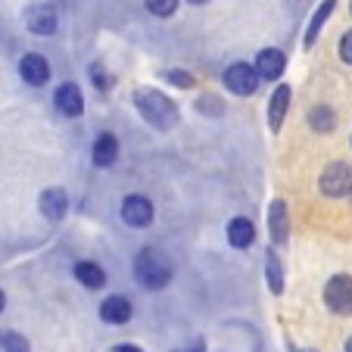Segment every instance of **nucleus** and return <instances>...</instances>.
Listing matches in <instances>:
<instances>
[{
	"label": "nucleus",
	"mask_w": 352,
	"mask_h": 352,
	"mask_svg": "<svg viewBox=\"0 0 352 352\" xmlns=\"http://www.w3.org/2000/svg\"><path fill=\"white\" fill-rule=\"evenodd\" d=\"M172 274H175V265L162 250L144 246V250L134 256V278H138V284L146 287V290H162V287H168Z\"/></svg>",
	"instance_id": "nucleus-1"
},
{
	"label": "nucleus",
	"mask_w": 352,
	"mask_h": 352,
	"mask_svg": "<svg viewBox=\"0 0 352 352\" xmlns=\"http://www.w3.org/2000/svg\"><path fill=\"white\" fill-rule=\"evenodd\" d=\"M134 107L144 116V122H150L160 131H168L178 122V107L162 91H156V87H138L134 91Z\"/></svg>",
	"instance_id": "nucleus-2"
},
{
	"label": "nucleus",
	"mask_w": 352,
	"mask_h": 352,
	"mask_svg": "<svg viewBox=\"0 0 352 352\" xmlns=\"http://www.w3.org/2000/svg\"><path fill=\"white\" fill-rule=\"evenodd\" d=\"M318 187L324 197H333V199L352 193V166L349 162H331V166L321 172Z\"/></svg>",
	"instance_id": "nucleus-3"
},
{
	"label": "nucleus",
	"mask_w": 352,
	"mask_h": 352,
	"mask_svg": "<svg viewBox=\"0 0 352 352\" xmlns=\"http://www.w3.org/2000/svg\"><path fill=\"white\" fill-rule=\"evenodd\" d=\"M324 302L333 315H352V274H333L327 280Z\"/></svg>",
	"instance_id": "nucleus-4"
},
{
	"label": "nucleus",
	"mask_w": 352,
	"mask_h": 352,
	"mask_svg": "<svg viewBox=\"0 0 352 352\" xmlns=\"http://www.w3.org/2000/svg\"><path fill=\"white\" fill-rule=\"evenodd\" d=\"M225 87L237 97H250V94L259 91V75L250 63H234L225 69Z\"/></svg>",
	"instance_id": "nucleus-5"
},
{
	"label": "nucleus",
	"mask_w": 352,
	"mask_h": 352,
	"mask_svg": "<svg viewBox=\"0 0 352 352\" xmlns=\"http://www.w3.org/2000/svg\"><path fill=\"white\" fill-rule=\"evenodd\" d=\"M122 221L131 228H150L153 225V203L146 197H140V193L125 197V203H122Z\"/></svg>",
	"instance_id": "nucleus-6"
},
{
	"label": "nucleus",
	"mask_w": 352,
	"mask_h": 352,
	"mask_svg": "<svg viewBox=\"0 0 352 352\" xmlns=\"http://www.w3.org/2000/svg\"><path fill=\"white\" fill-rule=\"evenodd\" d=\"M268 234H272V246H284L287 237H290V219H287L284 199L268 203Z\"/></svg>",
	"instance_id": "nucleus-7"
},
{
	"label": "nucleus",
	"mask_w": 352,
	"mask_h": 352,
	"mask_svg": "<svg viewBox=\"0 0 352 352\" xmlns=\"http://www.w3.org/2000/svg\"><path fill=\"white\" fill-rule=\"evenodd\" d=\"M38 209H41V215H44L47 221H60L63 215H66V209H69L66 190H63V187H47V190L38 197Z\"/></svg>",
	"instance_id": "nucleus-8"
},
{
	"label": "nucleus",
	"mask_w": 352,
	"mask_h": 352,
	"mask_svg": "<svg viewBox=\"0 0 352 352\" xmlns=\"http://www.w3.org/2000/svg\"><path fill=\"white\" fill-rule=\"evenodd\" d=\"M25 25H28V32L41 34V38L54 34L56 32V13H54V7H44V3H34V7H28Z\"/></svg>",
	"instance_id": "nucleus-9"
},
{
	"label": "nucleus",
	"mask_w": 352,
	"mask_h": 352,
	"mask_svg": "<svg viewBox=\"0 0 352 352\" xmlns=\"http://www.w3.org/2000/svg\"><path fill=\"white\" fill-rule=\"evenodd\" d=\"M284 66H287V60H284V54L280 50H274V47H265V50H259V56H256V75L259 78H265V81H278L280 75H284Z\"/></svg>",
	"instance_id": "nucleus-10"
},
{
	"label": "nucleus",
	"mask_w": 352,
	"mask_h": 352,
	"mask_svg": "<svg viewBox=\"0 0 352 352\" xmlns=\"http://www.w3.org/2000/svg\"><path fill=\"white\" fill-rule=\"evenodd\" d=\"M19 75L32 87H41V85H47V81H50V66H47V60L41 54H25L19 60Z\"/></svg>",
	"instance_id": "nucleus-11"
},
{
	"label": "nucleus",
	"mask_w": 352,
	"mask_h": 352,
	"mask_svg": "<svg viewBox=\"0 0 352 352\" xmlns=\"http://www.w3.org/2000/svg\"><path fill=\"white\" fill-rule=\"evenodd\" d=\"M54 103H56V109H60L63 116H81L85 113V97H81V91H78V85H60L56 87V97H54Z\"/></svg>",
	"instance_id": "nucleus-12"
},
{
	"label": "nucleus",
	"mask_w": 352,
	"mask_h": 352,
	"mask_svg": "<svg viewBox=\"0 0 352 352\" xmlns=\"http://www.w3.org/2000/svg\"><path fill=\"white\" fill-rule=\"evenodd\" d=\"M131 302H128L125 296H107L103 302H100V318L107 321V324H125V321H131Z\"/></svg>",
	"instance_id": "nucleus-13"
},
{
	"label": "nucleus",
	"mask_w": 352,
	"mask_h": 352,
	"mask_svg": "<svg viewBox=\"0 0 352 352\" xmlns=\"http://www.w3.org/2000/svg\"><path fill=\"white\" fill-rule=\"evenodd\" d=\"M287 109H290V87L278 85L272 94V100H268V128H272V131H280Z\"/></svg>",
	"instance_id": "nucleus-14"
},
{
	"label": "nucleus",
	"mask_w": 352,
	"mask_h": 352,
	"mask_svg": "<svg viewBox=\"0 0 352 352\" xmlns=\"http://www.w3.org/2000/svg\"><path fill=\"white\" fill-rule=\"evenodd\" d=\"M253 240H256L253 221L243 219V215L231 219V225H228V243H231L234 250H246V246H253Z\"/></svg>",
	"instance_id": "nucleus-15"
},
{
	"label": "nucleus",
	"mask_w": 352,
	"mask_h": 352,
	"mask_svg": "<svg viewBox=\"0 0 352 352\" xmlns=\"http://www.w3.org/2000/svg\"><path fill=\"white\" fill-rule=\"evenodd\" d=\"M91 156H94V166H100V168L113 166L116 156H119V140H116V134H109V131L100 134V138L94 140Z\"/></svg>",
	"instance_id": "nucleus-16"
},
{
	"label": "nucleus",
	"mask_w": 352,
	"mask_h": 352,
	"mask_svg": "<svg viewBox=\"0 0 352 352\" xmlns=\"http://www.w3.org/2000/svg\"><path fill=\"white\" fill-rule=\"evenodd\" d=\"M75 280H81L87 290H100L107 284V272L97 262H75Z\"/></svg>",
	"instance_id": "nucleus-17"
},
{
	"label": "nucleus",
	"mask_w": 352,
	"mask_h": 352,
	"mask_svg": "<svg viewBox=\"0 0 352 352\" xmlns=\"http://www.w3.org/2000/svg\"><path fill=\"white\" fill-rule=\"evenodd\" d=\"M265 280H268V290H272L274 296H280V293H284V265H280L278 253H274V246L265 253Z\"/></svg>",
	"instance_id": "nucleus-18"
},
{
	"label": "nucleus",
	"mask_w": 352,
	"mask_h": 352,
	"mask_svg": "<svg viewBox=\"0 0 352 352\" xmlns=\"http://www.w3.org/2000/svg\"><path fill=\"white\" fill-rule=\"evenodd\" d=\"M333 7H337V0H324V3H321V7L315 10L312 22H309V28H306V47H312L315 41H318V34H321V25H324L327 19H331Z\"/></svg>",
	"instance_id": "nucleus-19"
},
{
	"label": "nucleus",
	"mask_w": 352,
	"mask_h": 352,
	"mask_svg": "<svg viewBox=\"0 0 352 352\" xmlns=\"http://www.w3.org/2000/svg\"><path fill=\"white\" fill-rule=\"evenodd\" d=\"M309 125H312V131H333L337 128V113H333L331 107H315L312 113H309Z\"/></svg>",
	"instance_id": "nucleus-20"
},
{
	"label": "nucleus",
	"mask_w": 352,
	"mask_h": 352,
	"mask_svg": "<svg viewBox=\"0 0 352 352\" xmlns=\"http://www.w3.org/2000/svg\"><path fill=\"white\" fill-rule=\"evenodd\" d=\"M0 343H3V352H32V349H28V340L22 337V333H16V331L3 333V337H0Z\"/></svg>",
	"instance_id": "nucleus-21"
},
{
	"label": "nucleus",
	"mask_w": 352,
	"mask_h": 352,
	"mask_svg": "<svg viewBox=\"0 0 352 352\" xmlns=\"http://www.w3.org/2000/svg\"><path fill=\"white\" fill-rule=\"evenodd\" d=\"M146 10L153 16H160V19H166V16H172L175 10H178V0H144Z\"/></svg>",
	"instance_id": "nucleus-22"
},
{
	"label": "nucleus",
	"mask_w": 352,
	"mask_h": 352,
	"mask_svg": "<svg viewBox=\"0 0 352 352\" xmlns=\"http://www.w3.org/2000/svg\"><path fill=\"white\" fill-rule=\"evenodd\" d=\"M91 78H94V87H97V91H109V87H113V78H109V72L100 66V63L91 66Z\"/></svg>",
	"instance_id": "nucleus-23"
},
{
	"label": "nucleus",
	"mask_w": 352,
	"mask_h": 352,
	"mask_svg": "<svg viewBox=\"0 0 352 352\" xmlns=\"http://www.w3.org/2000/svg\"><path fill=\"white\" fill-rule=\"evenodd\" d=\"M162 78H168L172 85H178V87H193V75L181 72V69H168V72H162Z\"/></svg>",
	"instance_id": "nucleus-24"
},
{
	"label": "nucleus",
	"mask_w": 352,
	"mask_h": 352,
	"mask_svg": "<svg viewBox=\"0 0 352 352\" xmlns=\"http://www.w3.org/2000/svg\"><path fill=\"white\" fill-rule=\"evenodd\" d=\"M340 60L352 66V32H346L343 38H340Z\"/></svg>",
	"instance_id": "nucleus-25"
},
{
	"label": "nucleus",
	"mask_w": 352,
	"mask_h": 352,
	"mask_svg": "<svg viewBox=\"0 0 352 352\" xmlns=\"http://www.w3.org/2000/svg\"><path fill=\"white\" fill-rule=\"evenodd\" d=\"M113 352H144V349H138V346H131V343H119Z\"/></svg>",
	"instance_id": "nucleus-26"
},
{
	"label": "nucleus",
	"mask_w": 352,
	"mask_h": 352,
	"mask_svg": "<svg viewBox=\"0 0 352 352\" xmlns=\"http://www.w3.org/2000/svg\"><path fill=\"white\" fill-rule=\"evenodd\" d=\"M187 352H206V343H203V340H197V343H193Z\"/></svg>",
	"instance_id": "nucleus-27"
},
{
	"label": "nucleus",
	"mask_w": 352,
	"mask_h": 352,
	"mask_svg": "<svg viewBox=\"0 0 352 352\" xmlns=\"http://www.w3.org/2000/svg\"><path fill=\"white\" fill-rule=\"evenodd\" d=\"M3 306H7V296H3V290H0V312H3Z\"/></svg>",
	"instance_id": "nucleus-28"
},
{
	"label": "nucleus",
	"mask_w": 352,
	"mask_h": 352,
	"mask_svg": "<svg viewBox=\"0 0 352 352\" xmlns=\"http://www.w3.org/2000/svg\"><path fill=\"white\" fill-rule=\"evenodd\" d=\"M346 352H352V337H349V340H346Z\"/></svg>",
	"instance_id": "nucleus-29"
},
{
	"label": "nucleus",
	"mask_w": 352,
	"mask_h": 352,
	"mask_svg": "<svg viewBox=\"0 0 352 352\" xmlns=\"http://www.w3.org/2000/svg\"><path fill=\"white\" fill-rule=\"evenodd\" d=\"M293 352H315V349H293Z\"/></svg>",
	"instance_id": "nucleus-30"
},
{
	"label": "nucleus",
	"mask_w": 352,
	"mask_h": 352,
	"mask_svg": "<svg viewBox=\"0 0 352 352\" xmlns=\"http://www.w3.org/2000/svg\"><path fill=\"white\" fill-rule=\"evenodd\" d=\"M190 3H206V0H190Z\"/></svg>",
	"instance_id": "nucleus-31"
}]
</instances>
